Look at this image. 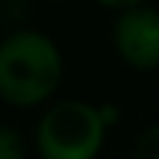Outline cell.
I'll use <instances>...</instances> for the list:
<instances>
[{"label":"cell","instance_id":"6da1fadb","mask_svg":"<svg viewBox=\"0 0 159 159\" xmlns=\"http://www.w3.org/2000/svg\"><path fill=\"white\" fill-rule=\"evenodd\" d=\"M61 78V56L42 34H14L0 45V98L17 106L45 101Z\"/></svg>","mask_w":159,"mask_h":159},{"label":"cell","instance_id":"7a4b0ae2","mask_svg":"<svg viewBox=\"0 0 159 159\" xmlns=\"http://www.w3.org/2000/svg\"><path fill=\"white\" fill-rule=\"evenodd\" d=\"M103 140V117L78 101L53 106L39 123L45 159H92Z\"/></svg>","mask_w":159,"mask_h":159},{"label":"cell","instance_id":"3957f363","mask_svg":"<svg viewBox=\"0 0 159 159\" xmlns=\"http://www.w3.org/2000/svg\"><path fill=\"white\" fill-rule=\"evenodd\" d=\"M115 42L123 59L140 70H151L159 64V14L148 8H137L120 17L115 28Z\"/></svg>","mask_w":159,"mask_h":159},{"label":"cell","instance_id":"277c9868","mask_svg":"<svg viewBox=\"0 0 159 159\" xmlns=\"http://www.w3.org/2000/svg\"><path fill=\"white\" fill-rule=\"evenodd\" d=\"M22 157H25V145H22L20 134L0 126V159H22Z\"/></svg>","mask_w":159,"mask_h":159},{"label":"cell","instance_id":"5b68a950","mask_svg":"<svg viewBox=\"0 0 159 159\" xmlns=\"http://www.w3.org/2000/svg\"><path fill=\"white\" fill-rule=\"evenodd\" d=\"M134 159H159V126L148 129L134 148Z\"/></svg>","mask_w":159,"mask_h":159},{"label":"cell","instance_id":"8992f818","mask_svg":"<svg viewBox=\"0 0 159 159\" xmlns=\"http://www.w3.org/2000/svg\"><path fill=\"white\" fill-rule=\"evenodd\" d=\"M98 3H103V6H134L140 0H98Z\"/></svg>","mask_w":159,"mask_h":159},{"label":"cell","instance_id":"52a82bcc","mask_svg":"<svg viewBox=\"0 0 159 159\" xmlns=\"http://www.w3.org/2000/svg\"><path fill=\"white\" fill-rule=\"evenodd\" d=\"M53 3H61V0H53Z\"/></svg>","mask_w":159,"mask_h":159}]
</instances>
